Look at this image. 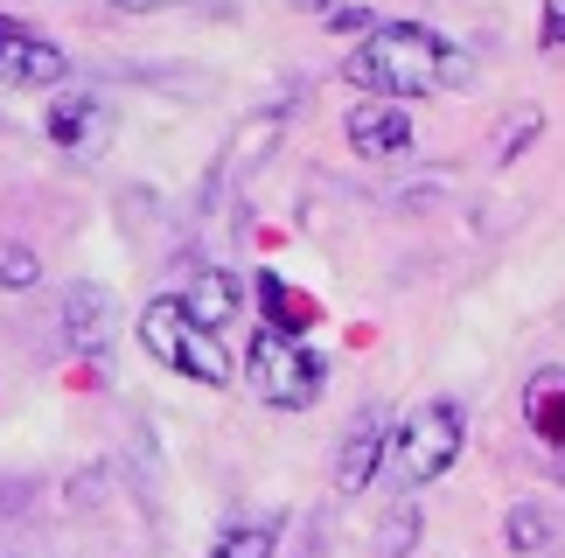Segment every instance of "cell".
<instances>
[{
    "instance_id": "obj_15",
    "label": "cell",
    "mask_w": 565,
    "mask_h": 558,
    "mask_svg": "<svg viewBox=\"0 0 565 558\" xmlns=\"http://www.w3.org/2000/svg\"><path fill=\"white\" fill-rule=\"evenodd\" d=\"M412 538H419V503H398V509H391V524H384V558H405Z\"/></svg>"
},
{
    "instance_id": "obj_18",
    "label": "cell",
    "mask_w": 565,
    "mask_h": 558,
    "mask_svg": "<svg viewBox=\"0 0 565 558\" xmlns=\"http://www.w3.org/2000/svg\"><path fill=\"white\" fill-rule=\"evenodd\" d=\"M119 8H175V0H119Z\"/></svg>"
},
{
    "instance_id": "obj_11",
    "label": "cell",
    "mask_w": 565,
    "mask_h": 558,
    "mask_svg": "<svg viewBox=\"0 0 565 558\" xmlns=\"http://www.w3.org/2000/svg\"><path fill=\"white\" fill-rule=\"evenodd\" d=\"M258 308H266V329H287V335L315 329V300H300L279 272H258Z\"/></svg>"
},
{
    "instance_id": "obj_12",
    "label": "cell",
    "mask_w": 565,
    "mask_h": 558,
    "mask_svg": "<svg viewBox=\"0 0 565 558\" xmlns=\"http://www.w3.org/2000/svg\"><path fill=\"white\" fill-rule=\"evenodd\" d=\"M273 545H279V524L273 517H245L210 545V558H273Z\"/></svg>"
},
{
    "instance_id": "obj_13",
    "label": "cell",
    "mask_w": 565,
    "mask_h": 558,
    "mask_svg": "<svg viewBox=\"0 0 565 558\" xmlns=\"http://www.w3.org/2000/svg\"><path fill=\"white\" fill-rule=\"evenodd\" d=\"M63 321H71L77 350H98V329H105V293L77 287V293H71V308H63Z\"/></svg>"
},
{
    "instance_id": "obj_2",
    "label": "cell",
    "mask_w": 565,
    "mask_h": 558,
    "mask_svg": "<svg viewBox=\"0 0 565 558\" xmlns=\"http://www.w3.org/2000/svg\"><path fill=\"white\" fill-rule=\"evenodd\" d=\"M140 350L168 363L175 377L189 384H210V391H224L231 384V356H224V335L203 329L189 308H182V293H161V300H147L140 308Z\"/></svg>"
},
{
    "instance_id": "obj_17",
    "label": "cell",
    "mask_w": 565,
    "mask_h": 558,
    "mask_svg": "<svg viewBox=\"0 0 565 558\" xmlns=\"http://www.w3.org/2000/svg\"><path fill=\"white\" fill-rule=\"evenodd\" d=\"M545 42L565 50V0H545Z\"/></svg>"
},
{
    "instance_id": "obj_1",
    "label": "cell",
    "mask_w": 565,
    "mask_h": 558,
    "mask_svg": "<svg viewBox=\"0 0 565 558\" xmlns=\"http://www.w3.org/2000/svg\"><path fill=\"white\" fill-rule=\"evenodd\" d=\"M342 77H350L356 92H377V98H426V92L461 84L468 63L447 35L419 29V21H377V29H363V42L342 56Z\"/></svg>"
},
{
    "instance_id": "obj_3",
    "label": "cell",
    "mask_w": 565,
    "mask_h": 558,
    "mask_svg": "<svg viewBox=\"0 0 565 558\" xmlns=\"http://www.w3.org/2000/svg\"><path fill=\"white\" fill-rule=\"evenodd\" d=\"M245 384L258 391V405H273V412H308L321 398V384H329V363L287 329H258L252 350H245Z\"/></svg>"
},
{
    "instance_id": "obj_14",
    "label": "cell",
    "mask_w": 565,
    "mask_h": 558,
    "mask_svg": "<svg viewBox=\"0 0 565 558\" xmlns=\"http://www.w3.org/2000/svg\"><path fill=\"white\" fill-rule=\"evenodd\" d=\"M510 545H516V551H545V545H552V517H545L537 503H516V509H510Z\"/></svg>"
},
{
    "instance_id": "obj_10",
    "label": "cell",
    "mask_w": 565,
    "mask_h": 558,
    "mask_svg": "<svg viewBox=\"0 0 565 558\" xmlns=\"http://www.w3.org/2000/svg\"><path fill=\"white\" fill-rule=\"evenodd\" d=\"M524 419H531L537 440L565 454V371H537V377L524 384Z\"/></svg>"
},
{
    "instance_id": "obj_7",
    "label": "cell",
    "mask_w": 565,
    "mask_h": 558,
    "mask_svg": "<svg viewBox=\"0 0 565 558\" xmlns=\"http://www.w3.org/2000/svg\"><path fill=\"white\" fill-rule=\"evenodd\" d=\"M342 126H350V147H356V154H371V161H391V154H405V147H412V112H405V98L363 92V105H356Z\"/></svg>"
},
{
    "instance_id": "obj_5",
    "label": "cell",
    "mask_w": 565,
    "mask_h": 558,
    "mask_svg": "<svg viewBox=\"0 0 565 558\" xmlns=\"http://www.w3.org/2000/svg\"><path fill=\"white\" fill-rule=\"evenodd\" d=\"M42 126H50V140H56L71 161H98L105 147H113V112H105V98H92V92L56 98L50 112H42Z\"/></svg>"
},
{
    "instance_id": "obj_4",
    "label": "cell",
    "mask_w": 565,
    "mask_h": 558,
    "mask_svg": "<svg viewBox=\"0 0 565 558\" xmlns=\"http://www.w3.org/2000/svg\"><path fill=\"white\" fill-rule=\"evenodd\" d=\"M461 447H468L461 405H454V398H426L419 412H412L398 433H391V461H398L405 489H426V482H440L447 468L461 461Z\"/></svg>"
},
{
    "instance_id": "obj_9",
    "label": "cell",
    "mask_w": 565,
    "mask_h": 558,
    "mask_svg": "<svg viewBox=\"0 0 565 558\" xmlns=\"http://www.w3.org/2000/svg\"><path fill=\"white\" fill-rule=\"evenodd\" d=\"M182 308L203 321V329L224 335L231 321H237V308H245V287H237L224 266H195V272H189V287H182Z\"/></svg>"
},
{
    "instance_id": "obj_6",
    "label": "cell",
    "mask_w": 565,
    "mask_h": 558,
    "mask_svg": "<svg viewBox=\"0 0 565 558\" xmlns=\"http://www.w3.org/2000/svg\"><path fill=\"white\" fill-rule=\"evenodd\" d=\"M71 77V56L56 50V42H42L29 29H14V21H0V84H14V92H42V84H63Z\"/></svg>"
},
{
    "instance_id": "obj_8",
    "label": "cell",
    "mask_w": 565,
    "mask_h": 558,
    "mask_svg": "<svg viewBox=\"0 0 565 558\" xmlns=\"http://www.w3.org/2000/svg\"><path fill=\"white\" fill-rule=\"evenodd\" d=\"M384 454H391V426L377 412H356V426L342 433V454H335V489L342 496H363L371 475L384 468Z\"/></svg>"
},
{
    "instance_id": "obj_16",
    "label": "cell",
    "mask_w": 565,
    "mask_h": 558,
    "mask_svg": "<svg viewBox=\"0 0 565 558\" xmlns=\"http://www.w3.org/2000/svg\"><path fill=\"white\" fill-rule=\"evenodd\" d=\"M42 266H35V251H21V245H0V287H35Z\"/></svg>"
},
{
    "instance_id": "obj_19",
    "label": "cell",
    "mask_w": 565,
    "mask_h": 558,
    "mask_svg": "<svg viewBox=\"0 0 565 558\" xmlns=\"http://www.w3.org/2000/svg\"><path fill=\"white\" fill-rule=\"evenodd\" d=\"M294 8H308V14H329V0H294Z\"/></svg>"
}]
</instances>
